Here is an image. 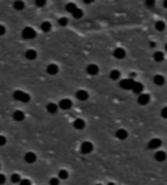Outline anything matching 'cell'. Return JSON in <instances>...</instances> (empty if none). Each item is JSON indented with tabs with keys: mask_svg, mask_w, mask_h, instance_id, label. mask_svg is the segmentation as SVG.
<instances>
[{
	"mask_svg": "<svg viewBox=\"0 0 167 185\" xmlns=\"http://www.w3.org/2000/svg\"><path fill=\"white\" fill-rule=\"evenodd\" d=\"M92 150H94V145L91 142H84L82 145H81V153L82 154H88V153H91Z\"/></svg>",
	"mask_w": 167,
	"mask_h": 185,
	"instance_id": "cell-4",
	"label": "cell"
},
{
	"mask_svg": "<svg viewBox=\"0 0 167 185\" xmlns=\"http://www.w3.org/2000/svg\"><path fill=\"white\" fill-rule=\"evenodd\" d=\"M163 59H164V55H163L162 52H155V53H153V60H155V61L160 63V61H163Z\"/></svg>",
	"mask_w": 167,
	"mask_h": 185,
	"instance_id": "cell-21",
	"label": "cell"
},
{
	"mask_svg": "<svg viewBox=\"0 0 167 185\" xmlns=\"http://www.w3.org/2000/svg\"><path fill=\"white\" fill-rule=\"evenodd\" d=\"M95 0H84V3H86V4H91V3H94Z\"/></svg>",
	"mask_w": 167,
	"mask_h": 185,
	"instance_id": "cell-39",
	"label": "cell"
},
{
	"mask_svg": "<svg viewBox=\"0 0 167 185\" xmlns=\"http://www.w3.org/2000/svg\"><path fill=\"white\" fill-rule=\"evenodd\" d=\"M35 3H36V6H38V7H43V6L46 4V0H36Z\"/></svg>",
	"mask_w": 167,
	"mask_h": 185,
	"instance_id": "cell-30",
	"label": "cell"
},
{
	"mask_svg": "<svg viewBox=\"0 0 167 185\" xmlns=\"http://www.w3.org/2000/svg\"><path fill=\"white\" fill-rule=\"evenodd\" d=\"M149 102H150V96H149V95H146V93H139V96H138V103H139V104L145 106Z\"/></svg>",
	"mask_w": 167,
	"mask_h": 185,
	"instance_id": "cell-5",
	"label": "cell"
},
{
	"mask_svg": "<svg viewBox=\"0 0 167 185\" xmlns=\"http://www.w3.org/2000/svg\"><path fill=\"white\" fill-rule=\"evenodd\" d=\"M46 70H47V74H50V75H56L59 73V67L56 64H49Z\"/></svg>",
	"mask_w": 167,
	"mask_h": 185,
	"instance_id": "cell-11",
	"label": "cell"
},
{
	"mask_svg": "<svg viewBox=\"0 0 167 185\" xmlns=\"http://www.w3.org/2000/svg\"><path fill=\"white\" fill-rule=\"evenodd\" d=\"M75 9H77V6H75L74 3H68V4L65 6V10L68 11V13H73V11L75 10Z\"/></svg>",
	"mask_w": 167,
	"mask_h": 185,
	"instance_id": "cell-27",
	"label": "cell"
},
{
	"mask_svg": "<svg viewBox=\"0 0 167 185\" xmlns=\"http://www.w3.org/2000/svg\"><path fill=\"white\" fill-rule=\"evenodd\" d=\"M113 55H114L116 59H124L125 57V50L124 49H121V47H117L114 52H113Z\"/></svg>",
	"mask_w": 167,
	"mask_h": 185,
	"instance_id": "cell-10",
	"label": "cell"
},
{
	"mask_svg": "<svg viewBox=\"0 0 167 185\" xmlns=\"http://www.w3.org/2000/svg\"><path fill=\"white\" fill-rule=\"evenodd\" d=\"M74 128L75 130H84L85 128V121L82 118H77L74 121Z\"/></svg>",
	"mask_w": 167,
	"mask_h": 185,
	"instance_id": "cell-13",
	"label": "cell"
},
{
	"mask_svg": "<svg viewBox=\"0 0 167 185\" xmlns=\"http://www.w3.org/2000/svg\"><path fill=\"white\" fill-rule=\"evenodd\" d=\"M163 7H164V9H167V0H164V1H163Z\"/></svg>",
	"mask_w": 167,
	"mask_h": 185,
	"instance_id": "cell-40",
	"label": "cell"
},
{
	"mask_svg": "<svg viewBox=\"0 0 167 185\" xmlns=\"http://www.w3.org/2000/svg\"><path fill=\"white\" fill-rule=\"evenodd\" d=\"M148 146H149V149H159L162 146V141L159 138H155V139H152L148 143Z\"/></svg>",
	"mask_w": 167,
	"mask_h": 185,
	"instance_id": "cell-7",
	"label": "cell"
},
{
	"mask_svg": "<svg viewBox=\"0 0 167 185\" xmlns=\"http://www.w3.org/2000/svg\"><path fill=\"white\" fill-rule=\"evenodd\" d=\"M153 82H155V85H157V87L164 85V77L157 74V75H155V78H153Z\"/></svg>",
	"mask_w": 167,
	"mask_h": 185,
	"instance_id": "cell-12",
	"label": "cell"
},
{
	"mask_svg": "<svg viewBox=\"0 0 167 185\" xmlns=\"http://www.w3.org/2000/svg\"><path fill=\"white\" fill-rule=\"evenodd\" d=\"M59 24H60V25H67V24H68V20L64 18V17H61V18L59 20Z\"/></svg>",
	"mask_w": 167,
	"mask_h": 185,
	"instance_id": "cell-31",
	"label": "cell"
},
{
	"mask_svg": "<svg viewBox=\"0 0 167 185\" xmlns=\"http://www.w3.org/2000/svg\"><path fill=\"white\" fill-rule=\"evenodd\" d=\"M57 109H59V107H57V104H54V103H49V104H47V111L52 113V114H54V113L57 111Z\"/></svg>",
	"mask_w": 167,
	"mask_h": 185,
	"instance_id": "cell-25",
	"label": "cell"
},
{
	"mask_svg": "<svg viewBox=\"0 0 167 185\" xmlns=\"http://www.w3.org/2000/svg\"><path fill=\"white\" fill-rule=\"evenodd\" d=\"M116 136H117L118 139L124 141V139H127V138H128V132H127L125 130H117V132H116Z\"/></svg>",
	"mask_w": 167,
	"mask_h": 185,
	"instance_id": "cell-14",
	"label": "cell"
},
{
	"mask_svg": "<svg viewBox=\"0 0 167 185\" xmlns=\"http://www.w3.org/2000/svg\"><path fill=\"white\" fill-rule=\"evenodd\" d=\"M167 157L166 152H163V150H159V152H156V154H155V159H156L157 162H164Z\"/></svg>",
	"mask_w": 167,
	"mask_h": 185,
	"instance_id": "cell-16",
	"label": "cell"
},
{
	"mask_svg": "<svg viewBox=\"0 0 167 185\" xmlns=\"http://www.w3.org/2000/svg\"><path fill=\"white\" fill-rule=\"evenodd\" d=\"M6 182V175L0 174V184H4Z\"/></svg>",
	"mask_w": 167,
	"mask_h": 185,
	"instance_id": "cell-35",
	"label": "cell"
},
{
	"mask_svg": "<svg viewBox=\"0 0 167 185\" xmlns=\"http://www.w3.org/2000/svg\"><path fill=\"white\" fill-rule=\"evenodd\" d=\"M134 84H135V81H134L132 78L121 79V81H120V88H121V89H124V91H128V89H131V91H132Z\"/></svg>",
	"mask_w": 167,
	"mask_h": 185,
	"instance_id": "cell-2",
	"label": "cell"
},
{
	"mask_svg": "<svg viewBox=\"0 0 167 185\" xmlns=\"http://www.w3.org/2000/svg\"><path fill=\"white\" fill-rule=\"evenodd\" d=\"M162 117H163V118H167V107H163V110H162Z\"/></svg>",
	"mask_w": 167,
	"mask_h": 185,
	"instance_id": "cell-33",
	"label": "cell"
},
{
	"mask_svg": "<svg viewBox=\"0 0 167 185\" xmlns=\"http://www.w3.org/2000/svg\"><path fill=\"white\" fill-rule=\"evenodd\" d=\"M24 159H25V162H27V163H35V162H36V154H35V153H32V152H28L27 154H25V157H24Z\"/></svg>",
	"mask_w": 167,
	"mask_h": 185,
	"instance_id": "cell-9",
	"label": "cell"
},
{
	"mask_svg": "<svg viewBox=\"0 0 167 185\" xmlns=\"http://www.w3.org/2000/svg\"><path fill=\"white\" fill-rule=\"evenodd\" d=\"M155 28H156L157 31H160V32H162V31H164V29H166V24H164L163 21H157L156 24H155Z\"/></svg>",
	"mask_w": 167,
	"mask_h": 185,
	"instance_id": "cell-24",
	"label": "cell"
},
{
	"mask_svg": "<svg viewBox=\"0 0 167 185\" xmlns=\"http://www.w3.org/2000/svg\"><path fill=\"white\" fill-rule=\"evenodd\" d=\"M166 50H167V43H166Z\"/></svg>",
	"mask_w": 167,
	"mask_h": 185,
	"instance_id": "cell-41",
	"label": "cell"
},
{
	"mask_svg": "<svg viewBox=\"0 0 167 185\" xmlns=\"http://www.w3.org/2000/svg\"><path fill=\"white\" fill-rule=\"evenodd\" d=\"M13 96H14L15 100H20V102H24V103H28V102L31 100V96H29L28 93L22 92V91H15V92L13 93Z\"/></svg>",
	"mask_w": 167,
	"mask_h": 185,
	"instance_id": "cell-1",
	"label": "cell"
},
{
	"mask_svg": "<svg viewBox=\"0 0 167 185\" xmlns=\"http://www.w3.org/2000/svg\"><path fill=\"white\" fill-rule=\"evenodd\" d=\"M155 1H156V0H145V3H146V6H148V7L155 6Z\"/></svg>",
	"mask_w": 167,
	"mask_h": 185,
	"instance_id": "cell-32",
	"label": "cell"
},
{
	"mask_svg": "<svg viewBox=\"0 0 167 185\" xmlns=\"http://www.w3.org/2000/svg\"><path fill=\"white\" fill-rule=\"evenodd\" d=\"M142 91H144V85L141 82H135L134 87H132V92L136 93V95H139V93H142Z\"/></svg>",
	"mask_w": 167,
	"mask_h": 185,
	"instance_id": "cell-15",
	"label": "cell"
},
{
	"mask_svg": "<svg viewBox=\"0 0 167 185\" xmlns=\"http://www.w3.org/2000/svg\"><path fill=\"white\" fill-rule=\"evenodd\" d=\"M4 33H6V28H4L3 25H0V36H1V35H4Z\"/></svg>",
	"mask_w": 167,
	"mask_h": 185,
	"instance_id": "cell-36",
	"label": "cell"
},
{
	"mask_svg": "<svg viewBox=\"0 0 167 185\" xmlns=\"http://www.w3.org/2000/svg\"><path fill=\"white\" fill-rule=\"evenodd\" d=\"M71 14H73V18H81V17L84 15V11L81 10V9H78V7H77V9H75Z\"/></svg>",
	"mask_w": 167,
	"mask_h": 185,
	"instance_id": "cell-23",
	"label": "cell"
},
{
	"mask_svg": "<svg viewBox=\"0 0 167 185\" xmlns=\"http://www.w3.org/2000/svg\"><path fill=\"white\" fill-rule=\"evenodd\" d=\"M86 73L89 75H96V74H99V67L95 64H89L86 67Z\"/></svg>",
	"mask_w": 167,
	"mask_h": 185,
	"instance_id": "cell-8",
	"label": "cell"
},
{
	"mask_svg": "<svg viewBox=\"0 0 167 185\" xmlns=\"http://www.w3.org/2000/svg\"><path fill=\"white\" fill-rule=\"evenodd\" d=\"M6 143V138L4 136H0V145H4Z\"/></svg>",
	"mask_w": 167,
	"mask_h": 185,
	"instance_id": "cell-38",
	"label": "cell"
},
{
	"mask_svg": "<svg viewBox=\"0 0 167 185\" xmlns=\"http://www.w3.org/2000/svg\"><path fill=\"white\" fill-rule=\"evenodd\" d=\"M25 57H27L28 60H33V59H36V52H35L33 49H29V50L25 52Z\"/></svg>",
	"mask_w": 167,
	"mask_h": 185,
	"instance_id": "cell-20",
	"label": "cell"
},
{
	"mask_svg": "<svg viewBox=\"0 0 167 185\" xmlns=\"http://www.w3.org/2000/svg\"><path fill=\"white\" fill-rule=\"evenodd\" d=\"M13 117H14V120L15 121H22L25 118V114L20 111V110H17V111H14V114H13Z\"/></svg>",
	"mask_w": 167,
	"mask_h": 185,
	"instance_id": "cell-17",
	"label": "cell"
},
{
	"mask_svg": "<svg viewBox=\"0 0 167 185\" xmlns=\"http://www.w3.org/2000/svg\"><path fill=\"white\" fill-rule=\"evenodd\" d=\"M20 181H21V178H20V175L18 174L11 175V182H14V184H20Z\"/></svg>",
	"mask_w": 167,
	"mask_h": 185,
	"instance_id": "cell-28",
	"label": "cell"
},
{
	"mask_svg": "<svg viewBox=\"0 0 167 185\" xmlns=\"http://www.w3.org/2000/svg\"><path fill=\"white\" fill-rule=\"evenodd\" d=\"M35 36H36V32H35V29L31 28V27H27V28L22 29V38H24V39H33Z\"/></svg>",
	"mask_w": 167,
	"mask_h": 185,
	"instance_id": "cell-3",
	"label": "cell"
},
{
	"mask_svg": "<svg viewBox=\"0 0 167 185\" xmlns=\"http://www.w3.org/2000/svg\"><path fill=\"white\" fill-rule=\"evenodd\" d=\"M13 7L15 9V10H24V7H25V4H24V1H21V0H15L14 3H13Z\"/></svg>",
	"mask_w": 167,
	"mask_h": 185,
	"instance_id": "cell-18",
	"label": "cell"
},
{
	"mask_svg": "<svg viewBox=\"0 0 167 185\" xmlns=\"http://www.w3.org/2000/svg\"><path fill=\"white\" fill-rule=\"evenodd\" d=\"M59 177L63 178V180H65V178L68 177V173H67L65 170H60V171H59Z\"/></svg>",
	"mask_w": 167,
	"mask_h": 185,
	"instance_id": "cell-29",
	"label": "cell"
},
{
	"mask_svg": "<svg viewBox=\"0 0 167 185\" xmlns=\"http://www.w3.org/2000/svg\"><path fill=\"white\" fill-rule=\"evenodd\" d=\"M71 106H73V102L70 99H61L59 103V107H61L63 110H68Z\"/></svg>",
	"mask_w": 167,
	"mask_h": 185,
	"instance_id": "cell-6",
	"label": "cell"
},
{
	"mask_svg": "<svg viewBox=\"0 0 167 185\" xmlns=\"http://www.w3.org/2000/svg\"><path fill=\"white\" fill-rule=\"evenodd\" d=\"M120 75H121V74H120V71H118V70H113V71H112V73H110V79H118V78H120Z\"/></svg>",
	"mask_w": 167,
	"mask_h": 185,
	"instance_id": "cell-26",
	"label": "cell"
},
{
	"mask_svg": "<svg viewBox=\"0 0 167 185\" xmlns=\"http://www.w3.org/2000/svg\"><path fill=\"white\" fill-rule=\"evenodd\" d=\"M50 184H52V185H57V184H59V180H56V178H52V180H50Z\"/></svg>",
	"mask_w": 167,
	"mask_h": 185,
	"instance_id": "cell-37",
	"label": "cell"
},
{
	"mask_svg": "<svg viewBox=\"0 0 167 185\" xmlns=\"http://www.w3.org/2000/svg\"><path fill=\"white\" fill-rule=\"evenodd\" d=\"M75 96L79 99V100H86V99H88V92H86V91H78V92L75 93Z\"/></svg>",
	"mask_w": 167,
	"mask_h": 185,
	"instance_id": "cell-19",
	"label": "cell"
},
{
	"mask_svg": "<svg viewBox=\"0 0 167 185\" xmlns=\"http://www.w3.org/2000/svg\"><path fill=\"white\" fill-rule=\"evenodd\" d=\"M41 29H42V31H43V32H49V31L52 29V24H50V22H47V21L42 22Z\"/></svg>",
	"mask_w": 167,
	"mask_h": 185,
	"instance_id": "cell-22",
	"label": "cell"
},
{
	"mask_svg": "<svg viewBox=\"0 0 167 185\" xmlns=\"http://www.w3.org/2000/svg\"><path fill=\"white\" fill-rule=\"evenodd\" d=\"M20 184L21 185H29V184H31V181H29V180H21Z\"/></svg>",
	"mask_w": 167,
	"mask_h": 185,
	"instance_id": "cell-34",
	"label": "cell"
}]
</instances>
